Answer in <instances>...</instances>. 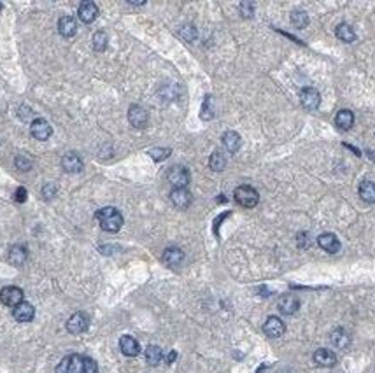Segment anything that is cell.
I'll use <instances>...</instances> for the list:
<instances>
[{
  "label": "cell",
  "instance_id": "obj_1",
  "mask_svg": "<svg viewBox=\"0 0 375 373\" xmlns=\"http://www.w3.org/2000/svg\"><path fill=\"white\" fill-rule=\"evenodd\" d=\"M97 363L91 358L81 354H70L60 361L56 366V373H97Z\"/></svg>",
  "mask_w": 375,
  "mask_h": 373
},
{
  "label": "cell",
  "instance_id": "obj_2",
  "mask_svg": "<svg viewBox=\"0 0 375 373\" xmlns=\"http://www.w3.org/2000/svg\"><path fill=\"white\" fill-rule=\"evenodd\" d=\"M97 219L100 223V228L103 232H109V233H116L121 230L123 226V216L118 209L114 207H103L97 212Z\"/></svg>",
  "mask_w": 375,
  "mask_h": 373
},
{
  "label": "cell",
  "instance_id": "obj_3",
  "mask_svg": "<svg viewBox=\"0 0 375 373\" xmlns=\"http://www.w3.org/2000/svg\"><path fill=\"white\" fill-rule=\"evenodd\" d=\"M233 196H235L237 203L242 205L244 209H253L260 202V195L251 186H239L235 193H233Z\"/></svg>",
  "mask_w": 375,
  "mask_h": 373
},
{
  "label": "cell",
  "instance_id": "obj_4",
  "mask_svg": "<svg viewBox=\"0 0 375 373\" xmlns=\"http://www.w3.org/2000/svg\"><path fill=\"white\" fill-rule=\"evenodd\" d=\"M0 301L6 307H18L19 303H23V291L16 286H7L0 291Z\"/></svg>",
  "mask_w": 375,
  "mask_h": 373
},
{
  "label": "cell",
  "instance_id": "obj_5",
  "mask_svg": "<svg viewBox=\"0 0 375 373\" xmlns=\"http://www.w3.org/2000/svg\"><path fill=\"white\" fill-rule=\"evenodd\" d=\"M166 179L174 188H186L190 184V172L184 167H172L166 174Z\"/></svg>",
  "mask_w": 375,
  "mask_h": 373
},
{
  "label": "cell",
  "instance_id": "obj_6",
  "mask_svg": "<svg viewBox=\"0 0 375 373\" xmlns=\"http://www.w3.org/2000/svg\"><path fill=\"white\" fill-rule=\"evenodd\" d=\"M88 326H90L88 316H86V314H82V312H77V314H74V316L70 317L69 321H67L65 328H67L69 333L79 335V333H85V331L88 329Z\"/></svg>",
  "mask_w": 375,
  "mask_h": 373
},
{
  "label": "cell",
  "instance_id": "obj_7",
  "mask_svg": "<svg viewBox=\"0 0 375 373\" xmlns=\"http://www.w3.org/2000/svg\"><path fill=\"white\" fill-rule=\"evenodd\" d=\"M30 133L33 139H37V140H48L49 137H51L53 130L49 127L48 121L43 119V117H37V119H33L30 125Z\"/></svg>",
  "mask_w": 375,
  "mask_h": 373
},
{
  "label": "cell",
  "instance_id": "obj_8",
  "mask_svg": "<svg viewBox=\"0 0 375 373\" xmlns=\"http://www.w3.org/2000/svg\"><path fill=\"white\" fill-rule=\"evenodd\" d=\"M128 121H130V125L133 128H145L148 127L149 116H148V112H145L144 107L132 106L130 109H128Z\"/></svg>",
  "mask_w": 375,
  "mask_h": 373
},
{
  "label": "cell",
  "instance_id": "obj_9",
  "mask_svg": "<svg viewBox=\"0 0 375 373\" xmlns=\"http://www.w3.org/2000/svg\"><path fill=\"white\" fill-rule=\"evenodd\" d=\"M277 307L284 316H293V314H297L300 308V300L295 295L287 293V295H282L281 298H279Z\"/></svg>",
  "mask_w": 375,
  "mask_h": 373
},
{
  "label": "cell",
  "instance_id": "obj_10",
  "mask_svg": "<svg viewBox=\"0 0 375 373\" xmlns=\"http://www.w3.org/2000/svg\"><path fill=\"white\" fill-rule=\"evenodd\" d=\"M263 331H265L266 337H270V338H279V337H282V335H284L286 324H284V322H282L281 319H279V317L270 316L268 319L265 321Z\"/></svg>",
  "mask_w": 375,
  "mask_h": 373
},
{
  "label": "cell",
  "instance_id": "obj_11",
  "mask_svg": "<svg viewBox=\"0 0 375 373\" xmlns=\"http://www.w3.org/2000/svg\"><path fill=\"white\" fill-rule=\"evenodd\" d=\"M61 167H64L65 172L69 174H79L82 169H85V163H82L81 156L77 153H67L64 158H61Z\"/></svg>",
  "mask_w": 375,
  "mask_h": 373
},
{
  "label": "cell",
  "instance_id": "obj_12",
  "mask_svg": "<svg viewBox=\"0 0 375 373\" xmlns=\"http://www.w3.org/2000/svg\"><path fill=\"white\" fill-rule=\"evenodd\" d=\"M300 100H302V106L305 109L316 111L321 103V95L318 90H314V88H305V90L302 91V95H300Z\"/></svg>",
  "mask_w": 375,
  "mask_h": 373
},
{
  "label": "cell",
  "instance_id": "obj_13",
  "mask_svg": "<svg viewBox=\"0 0 375 373\" xmlns=\"http://www.w3.org/2000/svg\"><path fill=\"white\" fill-rule=\"evenodd\" d=\"M77 14H79V19H81L82 23H93L98 16L97 4L95 2H82L77 9Z\"/></svg>",
  "mask_w": 375,
  "mask_h": 373
},
{
  "label": "cell",
  "instance_id": "obj_14",
  "mask_svg": "<svg viewBox=\"0 0 375 373\" xmlns=\"http://www.w3.org/2000/svg\"><path fill=\"white\" fill-rule=\"evenodd\" d=\"M318 244H319L321 249H324L326 253H330V254H335V253H339V251H340V242H339V238H337V235H333V233L319 235Z\"/></svg>",
  "mask_w": 375,
  "mask_h": 373
},
{
  "label": "cell",
  "instance_id": "obj_15",
  "mask_svg": "<svg viewBox=\"0 0 375 373\" xmlns=\"http://www.w3.org/2000/svg\"><path fill=\"white\" fill-rule=\"evenodd\" d=\"M170 200L177 209H187L191 203V193L186 188H174L170 193Z\"/></svg>",
  "mask_w": 375,
  "mask_h": 373
},
{
  "label": "cell",
  "instance_id": "obj_16",
  "mask_svg": "<svg viewBox=\"0 0 375 373\" xmlns=\"http://www.w3.org/2000/svg\"><path fill=\"white\" fill-rule=\"evenodd\" d=\"M119 349H121L123 354L128 356V358H135V356L140 352V345L133 337L124 335V337L119 338Z\"/></svg>",
  "mask_w": 375,
  "mask_h": 373
},
{
  "label": "cell",
  "instance_id": "obj_17",
  "mask_svg": "<svg viewBox=\"0 0 375 373\" xmlns=\"http://www.w3.org/2000/svg\"><path fill=\"white\" fill-rule=\"evenodd\" d=\"M314 363L318 364V366H323V368L335 366L337 356H335V352H331L328 349H318L314 352Z\"/></svg>",
  "mask_w": 375,
  "mask_h": 373
},
{
  "label": "cell",
  "instance_id": "obj_18",
  "mask_svg": "<svg viewBox=\"0 0 375 373\" xmlns=\"http://www.w3.org/2000/svg\"><path fill=\"white\" fill-rule=\"evenodd\" d=\"M12 316H14V319L18 322H30L33 319V316H35V308H33L30 303L23 301V303H19L18 307H14Z\"/></svg>",
  "mask_w": 375,
  "mask_h": 373
},
{
  "label": "cell",
  "instance_id": "obj_19",
  "mask_svg": "<svg viewBox=\"0 0 375 373\" xmlns=\"http://www.w3.org/2000/svg\"><path fill=\"white\" fill-rule=\"evenodd\" d=\"M182 259H184V253L179 247H169V249L163 251V263L170 268L179 266L182 263Z\"/></svg>",
  "mask_w": 375,
  "mask_h": 373
},
{
  "label": "cell",
  "instance_id": "obj_20",
  "mask_svg": "<svg viewBox=\"0 0 375 373\" xmlns=\"http://www.w3.org/2000/svg\"><path fill=\"white\" fill-rule=\"evenodd\" d=\"M58 32L61 33L64 37H74L77 32V22L72 18V16H64L58 22Z\"/></svg>",
  "mask_w": 375,
  "mask_h": 373
},
{
  "label": "cell",
  "instance_id": "obj_21",
  "mask_svg": "<svg viewBox=\"0 0 375 373\" xmlns=\"http://www.w3.org/2000/svg\"><path fill=\"white\" fill-rule=\"evenodd\" d=\"M223 144L230 153H237L240 149V146H242V139H240V135L237 132H226L223 135Z\"/></svg>",
  "mask_w": 375,
  "mask_h": 373
},
{
  "label": "cell",
  "instance_id": "obj_22",
  "mask_svg": "<svg viewBox=\"0 0 375 373\" xmlns=\"http://www.w3.org/2000/svg\"><path fill=\"white\" fill-rule=\"evenodd\" d=\"M27 258H28V254H27V249L22 245H14V247H11V251H9V261H11V265H14V266H22L25 261H27Z\"/></svg>",
  "mask_w": 375,
  "mask_h": 373
},
{
  "label": "cell",
  "instance_id": "obj_23",
  "mask_svg": "<svg viewBox=\"0 0 375 373\" xmlns=\"http://www.w3.org/2000/svg\"><path fill=\"white\" fill-rule=\"evenodd\" d=\"M335 123H337V127H339V128L349 130L354 125V114L349 111V109H342V111L337 112Z\"/></svg>",
  "mask_w": 375,
  "mask_h": 373
},
{
  "label": "cell",
  "instance_id": "obj_24",
  "mask_svg": "<svg viewBox=\"0 0 375 373\" xmlns=\"http://www.w3.org/2000/svg\"><path fill=\"white\" fill-rule=\"evenodd\" d=\"M360 196L368 203H375V182L363 181L360 184Z\"/></svg>",
  "mask_w": 375,
  "mask_h": 373
},
{
  "label": "cell",
  "instance_id": "obj_25",
  "mask_svg": "<svg viewBox=\"0 0 375 373\" xmlns=\"http://www.w3.org/2000/svg\"><path fill=\"white\" fill-rule=\"evenodd\" d=\"M337 37H339L342 43H352V40L356 39V32H354V28L351 25L340 23L339 27H337Z\"/></svg>",
  "mask_w": 375,
  "mask_h": 373
},
{
  "label": "cell",
  "instance_id": "obj_26",
  "mask_svg": "<svg viewBox=\"0 0 375 373\" xmlns=\"http://www.w3.org/2000/svg\"><path fill=\"white\" fill-rule=\"evenodd\" d=\"M349 342H351V338H349V335L345 329L339 328L331 333V343L335 347H339V349H345V347L349 345Z\"/></svg>",
  "mask_w": 375,
  "mask_h": 373
},
{
  "label": "cell",
  "instance_id": "obj_27",
  "mask_svg": "<svg viewBox=\"0 0 375 373\" xmlns=\"http://www.w3.org/2000/svg\"><path fill=\"white\" fill-rule=\"evenodd\" d=\"M161 359H163V352H161L158 345H149L145 349V361H148V364L156 366V364H160Z\"/></svg>",
  "mask_w": 375,
  "mask_h": 373
},
{
  "label": "cell",
  "instance_id": "obj_28",
  "mask_svg": "<svg viewBox=\"0 0 375 373\" xmlns=\"http://www.w3.org/2000/svg\"><path fill=\"white\" fill-rule=\"evenodd\" d=\"M209 167L214 172H221V170H224V167H226V158L223 156L221 153H212V156H211V160H209Z\"/></svg>",
  "mask_w": 375,
  "mask_h": 373
},
{
  "label": "cell",
  "instance_id": "obj_29",
  "mask_svg": "<svg viewBox=\"0 0 375 373\" xmlns=\"http://www.w3.org/2000/svg\"><path fill=\"white\" fill-rule=\"evenodd\" d=\"M107 43H109V37H107L106 32H97L93 35V48H95V51H98V53L106 51Z\"/></svg>",
  "mask_w": 375,
  "mask_h": 373
},
{
  "label": "cell",
  "instance_id": "obj_30",
  "mask_svg": "<svg viewBox=\"0 0 375 373\" xmlns=\"http://www.w3.org/2000/svg\"><path fill=\"white\" fill-rule=\"evenodd\" d=\"M291 23H293L297 28H303V27H307V23H309V18H307V14L303 11H295V12H291Z\"/></svg>",
  "mask_w": 375,
  "mask_h": 373
},
{
  "label": "cell",
  "instance_id": "obj_31",
  "mask_svg": "<svg viewBox=\"0 0 375 373\" xmlns=\"http://www.w3.org/2000/svg\"><path fill=\"white\" fill-rule=\"evenodd\" d=\"M14 165H16V169H18V170H22V172H27V170H30V169H32V161L28 160L27 156H23V154H19V156H16Z\"/></svg>",
  "mask_w": 375,
  "mask_h": 373
},
{
  "label": "cell",
  "instance_id": "obj_32",
  "mask_svg": "<svg viewBox=\"0 0 375 373\" xmlns=\"http://www.w3.org/2000/svg\"><path fill=\"white\" fill-rule=\"evenodd\" d=\"M214 109H212V96H205V102H203L202 107V119H211L214 116Z\"/></svg>",
  "mask_w": 375,
  "mask_h": 373
},
{
  "label": "cell",
  "instance_id": "obj_33",
  "mask_svg": "<svg viewBox=\"0 0 375 373\" xmlns=\"http://www.w3.org/2000/svg\"><path fill=\"white\" fill-rule=\"evenodd\" d=\"M149 154H151V158L155 161H161V160H165V158H169L170 156V149H160V148H155V149H151L149 151Z\"/></svg>",
  "mask_w": 375,
  "mask_h": 373
},
{
  "label": "cell",
  "instance_id": "obj_34",
  "mask_svg": "<svg viewBox=\"0 0 375 373\" xmlns=\"http://www.w3.org/2000/svg\"><path fill=\"white\" fill-rule=\"evenodd\" d=\"M179 35L182 37L187 43H191V40L197 37V30H195V27H182V30L179 32Z\"/></svg>",
  "mask_w": 375,
  "mask_h": 373
},
{
  "label": "cell",
  "instance_id": "obj_35",
  "mask_svg": "<svg viewBox=\"0 0 375 373\" xmlns=\"http://www.w3.org/2000/svg\"><path fill=\"white\" fill-rule=\"evenodd\" d=\"M43 196L46 200H51L53 196H56V186H55V184H51V182L46 184V186L43 188Z\"/></svg>",
  "mask_w": 375,
  "mask_h": 373
},
{
  "label": "cell",
  "instance_id": "obj_36",
  "mask_svg": "<svg viewBox=\"0 0 375 373\" xmlns=\"http://www.w3.org/2000/svg\"><path fill=\"white\" fill-rule=\"evenodd\" d=\"M240 9H242V14L247 16V18H251L253 12H254V6L251 2H244L242 6H240Z\"/></svg>",
  "mask_w": 375,
  "mask_h": 373
},
{
  "label": "cell",
  "instance_id": "obj_37",
  "mask_svg": "<svg viewBox=\"0 0 375 373\" xmlns=\"http://www.w3.org/2000/svg\"><path fill=\"white\" fill-rule=\"evenodd\" d=\"M14 200L16 202H19V203H23L25 200H27V190L25 188H18L14 193Z\"/></svg>",
  "mask_w": 375,
  "mask_h": 373
},
{
  "label": "cell",
  "instance_id": "obj_38",
  "mask_svg": "<svg viewBox=\"0 0 375 373\" xmlns=\"http://www.w3.org/2000/svg\"><path fill=\"white\" fill-rule=\"evenodd\" d=\"M176 352H170V354L169 356H166V363H172L174 361V359H176Z\"/></svg>",
  "mask_w": 375,
  "mask_h": 373
},
{
  "label": "cell",
  "instance_id": "obj_39",
  "mask_svg": "<svg viewBox=\"0 0 375 373\" xmlns=\"http://www.w3.org/2000/svg\"><path fill=\"white\" fill-rule=\"evenodd\" d=\"M0 9H2V6H0Z\"/></svg>",
  "mask_w": 375,
  "mask_h": 373
}]
</instances>
